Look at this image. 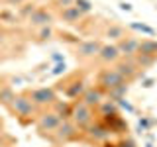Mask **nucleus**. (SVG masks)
Returning a JSON list of instances; mask_svg holds the SVG:
<instances>
[{"mask_svg": "<svg viewBox=\"0 0 157 147\" xmlns=\"http://www.w3.org/2000/svg\"><path fill=\"white\" fill-rule=\"evenodd\" d=\"M10 112H12L16 118H20L22 124H28L33 116H39L37 114V106L33 104V100L29 98L28 92H22V94H18L14 98L12 106H10Z\"/></svg>", "mask_w": 157, "mask_h": 147, "instance_id": "nucleus-1", "label": "nucleus"}, {"mask_svg": "<svg viewBox=\"0 0 157 147\" xmlns=\"http://www.w3.org/2000/svg\"><path fill=\"white\" fill-rule=\"evenodd\" d=\"M122 85H130V82H128L126 78L116 71V67H104V69L98 71V75H96V86H100L106 94L110 90H114V88L122 86Z\"/></svg>", "mask_w": 157, "mask_h": 147, "instance_id": "nucleus-2", "label": "nucleus"}, {"mask_svg": "<svg viewBox=\"0 0 157 147\" xmlns=\"http://www.w3.org/2000/svg\"><path fill=\"white\" fill-rule=\"evenodd\" d=\"M71 122L75 124L81 131H85L88 126L94 122V108L86 106L82 100H75L73 102V114H71Z\"/></svg>", "mask_w": 157, "mask_h": 147, "instance_id": "nucleus-3", "label": "nucleus"}, {"mask_svg": "<svg viewBox=\"0 0 157 147\" xmlns=\"http://www.w3.org/2000/svg\"><path fill=\"white\" fill-rule=\"evenodd\" d=\"M63 118L57 114L55 110H47V112H41L36 120V130L39 131L41 135H49V134H55L59 130V126L63 124Z\"/></svg>", "mask_w": 157, "mask_h": 147, "instance_id": "nucleus-4", "label": "nucleus"}, {"mask_svg": "<svg viewBox=\"0 0 157 147\" xmlns=\"http://www.w3.org/2000/svg\"><path fill=\"white\" fill-rule=\"evenodd\" d=\"M28 94H29V98L33 100V104H36L37 108L53 106L59 100V98H57V88L55 86H39V88L29 90Z\"/></svg>", "mask_w": 157, "mask_h": 147, "instance_id": "nucleus-5", "label": "nucleus"}, {"mask_svg": "<svg viewBox=\"0 0 157 147\" xmlns=\"http://www.w3.org/2000/svg\"><path fill=\"white\" fill-rule=\"evenodd\" d=\"M110 135H112L110 127H108L102 120L92 122V124L85 130V137H86L88 143H106V141L110 139Z\"/></svg>", "mask_w": 157, "mask_h": 147, "instance_id": "nucleus-6", "label": "nucleus"}, {"mask_svg": "<svg viewBox=\"0 0 157 147\" xmlns=\"http://www.w3.org/2000/svg\"><path fill=\"white\" fill-rule=\"evenodd\" d=\"M114 67H116V71L120 73V75L124 77L128 82H132V81H136V78L144 77V71L137 67L136 57H122Z\"/></svg>", "mask_w": 157, "mask_h": 147, "instance_id": "nucleus-7", "label": "nucleus"}, {"mask_svg": "<svg viewBox=\"0 0 157 147\" xmlns=\"http://www.w3.org/2000/svg\"><path fill=\"white\" fill-rule=\"evenodd\" d=\"M55 88L57 90H63V94L75 102V100H81L82 98V94H85V90H86V85H85V81H81V78L73 81V77H71V78H67L65 82L61 81Z\"/></svg>", "mask_w": 157, "mask_h": 147, "instance_id": "nucleus-8", "label": "nucleus"}, {"mask_svg": "<svg viewBox=\"0 0 157 147\" xmlns=\"http://www.w3.org/2000/svg\"><path fill=\"white\" fill-rule=\"evenodd\" d=\"M78 131H81V130H78L71 120H65L53 135H55L57 143H69V141H75L77 137H78Z\"/></svg>", "mask_w": 157, "mask_h": 147, "instance_id": "nucleus-9", "label": "nucleus"}, {"mask_svg": "<svg viewBox=\"0 0 157 147\" xmlns=\"http://www.w3.org/2000/svg\"><path fill=\"white\" fill-rule=\"evenodd\" d=\"M104 43H100L98 39H88V41H81L77 45V57L78 59H92V57H98L100 49Z\"/></svg>", "mask_w": 157, "mask_h": 147, "instance_id": "nucleus-10", "label": "nucleus"}, {"mask_svg": "<svg viewBox=\"0 0 157 147\" xmlns=\"http://www.w3.org/2000/svg\"><path fill=\"white\" fill-rule=\"evenodd\" d=\"M120 59H122V53H120V49H118L116 43H104L102 49H100V53H98V61L108 65V67L116 65Z\"/></svg>", "mask_w": 157, "mask_h": 147, "instance_id": "nucleus-11", "label": "nucleus"}, {"mask_svg": "<svg viewBox=\"0 0 157 147\" xmlns=\"http://www.w3.org/2000/svg\"><path fill=\"white\" fill-rule=\"evenodd\" d=\"M81 100L90 108H98L106 100V92L102 90L100 86H86V90H85V94H82Z\"/></svg>", "mask_w": 157, "mask_h": 147, "instance_id": "nucleus-12", "label": "nucleus"}, {"mask_svg": "<svg viewBox=\"0 0 157 147\" xmlns=\"http://www.w3.org/2000/svg\"><path fill=\"white\" fill-rule=\"evenodd\" d=\"M28 24L29 26H36V28H45V26H51L53 24V14L49 12L47 8L43 6H37L36 12L28 18Z\"/></svg>", "mask_w": 157, "mask_h": 147, "instance_id": "nucleus-13", "label": "nucleus"}, {"mask_svg": "<svg viewBox=\"0 0 157 147\" xmlns=\"http://www.w3.org/2000/svg\"><path fill=\"white\" fill-rule=\"evenodd\" d=\"M118 49H120L122 57H136L137 55V49H140V39L134 36H126L124 39L116 43Z\"/></svg>", "mask_w": 157, "mask_h": 147, "instance_id": "nucleus-14", "label": "nucleus"}, {"mask_svg": "<svg viewBox=\"0 0 157 147\" xmlns=\"http://www.w3.org/2000/svg\"><path fill=\"white\" fill-rule=\"evenodd\" d=\"M102 122H104V124L110 127L112 134H118V135L128 134V124H126V120H124V118H122L120 114H114V116L102 118Z\"/></svg>", "mask_w": 157, "mask_h": 147, "instance_id": "nucleus-15", "label": "nucleus"}, {"mask_svg": "<svg viewBox=\"0 0 157 147\" xmlns=\"http://www.w3.org/2000/svg\"><path fill=\"white\" fill-rule=\"evenodd\" d=\"M82 16L85 14L81 12L77 6H69V8H63L61 12H59V18H61V22L69 24V26H75V24H78L82 20Z\"/></svg>", "mask_w": 157, "mask_h": 147, "instance_id": "nucleus-16", "label": "nucleus"}, {"mask_svg": "<svg viewBox=\"0 0 157 147\" xmlns=\"http://www.w3.org/2000/svg\"><path fill=\"white\" fill-rule=\"evenodd\" d=\"M137 53L157 59V39H151V37L140 39V49H137Z\"/></svg>", "mask_w": 157, "mask_h": 147, "instance_id": "nucleus-17", "label": "nucleus"}, {"mask_svg": "<svg viewBox=\"0 0 157 147\" xmlns=\"http://www.w3.org/2000/svg\"><path fill=\"white\" fill-rule=\"evenodd\" d=\"M96 110H98V114H100V118H108V116L120 114V106H118V102L116 100H110L108 96H106V100L102 102Z\"/></svg>", "mask_w": 157, "mask_h": 147, "instance_id": "nucleus-18", "label": "nucleus"}, {"mask_svg": "<svg viewBox=\"0 0 157 147\" xmlns=\"http://www.w3.org/2000/svg\"><path fill=\"white\" fill-rule=\"evenodd\" d=\"M51 110H55L63 120H71V114H73V102H67V100H57L55 104L51 106Z\"/></svg>", "mask_w": 157, "mask_h": 147, "instance_id": "nucleus-19", "label": "nucleus"}, {"mask_svg": "<svg viewBox=\"0 0 157 147\" xmlns=\"http://www.w3.org/2000/svg\"><path fill=\"white\" fill-rule=\"evenodd\" d=\"M16 90H14L10 85H2L0 86V106H12V102H14V98H16Z\"/></svg>", "mask_w": 157, "mask_h": 147, "instance_id": "nucleus-20", "label": "nucleus"}, {"mask_svg": "<svg viewBox=\"0 0 157 147\" xmlns=\"http://www.w3.org/2000/svg\"><path fill=\"white\" fill-rule=\"evenodd\" d=\"M104 36L106 37H110L112 41H120V39H124L126 37V29L124 26H118V24H110V26L106 28V32H104Z\"/></svg>", "mask_w": 157, "mask_h": 147, "instance_id": "nucleus-21", "label": "nucleus"}, {"mask_svg": "<svg viewBox=\"0 0 157 147\" xmlns=\"http://www.w3.org/2000/svg\"><path fill=\"white\" fill-rule=\"evenodd\" d=\"M128 28H130V29H136V32H141V33H145V36H149V37L157 36L155 29L151 28V26H147V24H144V22H132Z\"/></svg>", "mask_w": 157, "mask_h": 147, "instance_id": "nucleus-22", "label": "nucleus"}, {"mask_svg": "<svg viewBox=\"0 0 157 147\" xmlns=\"http://www.w3.org/2000/svg\"><path fill=\"white\" fill-rule=\"evenodd\" d=\"M36 4H33V2H26V4H24V6H20L18 8V18H22V20H28L29 16H32V14L33 12H36Z\"/></svg>", "mask_w": 157, "mask_h": 147, "instance_id": "nucleus-23", "label": "nucleus"}, {"mask_svg": "<svg viewBox=\"0 0 157 147\" xmlns=\"http://www.w3.org/2000/svg\"><path fill=\"white\" fill-rule=\"evenodd\" d=\"M136 63H137L140 69H149V67H153L157 63V59L155 57H147V55H140V53H137V55H136Z\"/></svg>", "mask_w": 157, "mask_h": 147, "instance_id": "nucleus-24", "label": "nucleus"}, {"mask_svg": "<svg viewBox=\"0 0 157 147\" xmlns=\"http://www.w3.org/2000/svg\"><path fill=\"white\" fill-rule=\"evenodd\" d=\"M0 22H4V24H16L18 22V14L12 12L10 8H2V10H0Z\"/></svg>", "mask_w": 157, "mask_h": 147, "instance_id": "nucleus-25", "label": "nucleus"}, {"mask_svg": "<svg viewBox=\"0 0 157 147\" xmlns=\"http://www.w3.org/2000/svg\"><path fill=\"white\" fill-rule=\"evenodd\" d=\"M75 6L81 10L82 14H90L92 12V2L90 0H75Z\"/></svg>", "mask_w": 157, "mask_h": 147, "instance_id": "nucleus-26", "label": "nucleus"}, {"mask_svg": "<svg viewBox=\"0 0 157 147\" xmlns=\"http://www.w3.org/2000/svg\"><path fill=\"white\" fill-rule=\"evenodd\" d=\"M65 73H67V65H65V61H63V63H57V65L49 71V75H51V77H59V75H65Z\"/></svg>", "mask_w": 157, "mask_h": 147, "instance_id": "nucleus-27", "label": "nucleus"}, {"mask_svg": "<svg viewBox=\"0 0 157 147\" xmlns=\"http://www.w3.org/2000/svg\"><path fill=\"white\" fill-rule=\"evenodd\" d=\"M51 36H53V29H51V26H45V28H41V29H39V36H37V39H39V41H45V39H51Z\"/></svg>", "mask_w": 157, "mask_h": 147, "instance_id": "nucleus-28", "label": "nucleus"}, {"mask_svg": "<svg viewBox=\"0 0 157 147\" xmlns=\"http://www.w3.org/2000/svg\"><path fill=\"white\" fill-rule=\"evenodd\" d=\"M151 126H153V120H149V118H145V116L141 118V120H140V124H137V127H140V131H147Z\"/></svg>", "mask_w": 157, "mask_h": 147, "instance_id": "nucleus-29", "label": "nucleus"}, {"mask_svg": "<svg viewBox=\"0 0 157 147\" xmlns=\"http://www.w3.org/2000/svg\"><path fill=\"white\" fill-rule=\"evenodd\" d=\"M118 147H137V145H136V141L132 139V137L126 135V137H122V139L118 141Z\"/></svg>", "mask_w": 157, "mask_h": 147, "instance_id": "nucleus-30", "label": "nucleus"}, {"mask_svg": "<svg viewBox=\"0 0 157 147\" xmlns=\"http://www.w3.org/2000/svg\"><path fill=\"white\" fill-rule=\"evenodd\" d=\"M55 2V6L59 10H63V8H69V6H75V0H53Z\"/></svg>", "mask_w": 157, "mask_h": 147, "instance_id": "nucleus-31", "label": "nucleus"}, {"mask_svg": "<svg viewBox=\"0 0 157 147\" xmlns=\"http://www.w3.org/2000/svg\"><path fill=\"white\" fill-rule=\"evenodd\" d=\"M118 106H120V108H124V110H128V112H134V106H132L130 102L126 100V98H122V100H118Z\"/></svg>", "mask_w": 157, "mask_h": 147, "instance_id": "nucleus-32", "label": "nucleus"}, {"mask_svg": "<svg viewBox=\"0 0 157 147\" xmlns=\"http://www.w3.org/2000/svg\"><path fill=\"white\" fill-rule=\"evenodd\" d=\"M118 8H120L122 12H132V10H134V6H132L130 2H124V0H122V2H118Z\"/></svg>", "mask_w": 157, "mask_h": 147, "instance_id": "nucleus-33", "label": "nucleus"}, {"mask_svg": "<svg viewBox=\"0 0 157 147\" xmlns=\"http://www.w3.org/2000/svg\"><path fill=\"white\" fill-rule=\"evenodd\" d=\"M4 2H6V4H10V6H24V4H26L28 2V0H4Z\"/></svg>", "mask_w": 157, "mask_h": 147, "instance_id": "nucleus-34", "label": "nucleus"}, {"mask_svg": "<svg viewBox=\"0 0 157 147\" xmlns=\"http://www.w3.org/2000/svg\"><path fill=\"white\" fill-rule=\"evenodd\" d=\"M51 61L57 65V63H63V61H65V57H63L61 53H53V55H51Z\"/></svg>", "mask_w": 157, "mask_h": 147, "instance_id": "nucleus-35", "label": "nucleus"}, {"mask_svg": "<svg viewBox=\"0 0 157 147\" xmlns=\"http://www.w3.org/2000/svg\"><path fill=\"white\" fill-rule=\"evenodd\" d=\"M153 78H145V81L144 82H141V86H144V88H151V86H153Z\"/></svg>", "mask_w": 157, "mask_h": 147, "instance_id": "nucleus-36", "label": "nucleus"}, {"mask_svg": "<svg viewBox=\"0 0 157 147\" xmlns=\"http://www.w3.org/2000/svg\"><path fill=\"white\" fill-rule=\"evenodd\" d=\"M102 147H118V143H108V141H106V143L102 145Z\"/></svg>", "mask_w": 157, "mask_h": 147, "instance_id": "nucleus-37", "label": "nucleus"}, {"mask_svg": "<svg viewBox=\"0 0 157 147\" xmlns=\"http://www.w3.org/2000/svg\"><path fill=\"white\" fill-rule=\"evenodd\" d=\"M4 134V127H2V124H0V135H2Z\"/></svg>", "mask_w": 157, "mask_h": 147, "instance_id": "nucleus-38", "label": "nucleus"}, {"mask_svg": "<svg viewBox=\"0 0 157 147\" xmlns=\"http://www.w3.org/2000/svg\"><path fill=\"white\" fill-rule=\"evenodd\" d=\"M145 147H153V145H151V143H147V145H145Z\"/></svg>", "mask_w": 157, "mask_h": 147, "instance_id": "nucleus-39", "label": "nucleus"}, {"mask_svg": "<svg viewBox=\"0 0 157 147\" xmlns=\"http://www.w3.org/2000/svg\"><path fill=\"white\" fill-rule=\"evenodd\" d=\"M0 86H2V85H0Z\"/></svg>", "mask_w": 157, "mask_h": 147, "instance_id": "nucleus-40", "label": "nucleus"}]
</instances>
